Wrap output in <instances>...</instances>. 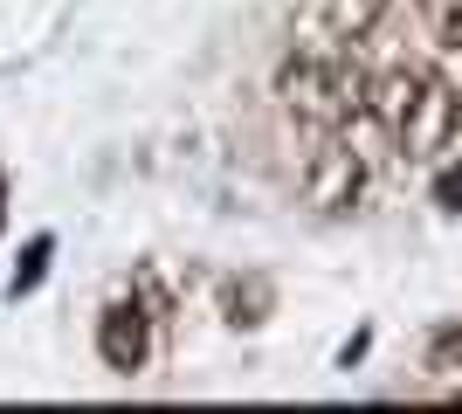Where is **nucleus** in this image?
<instances>
[{"mask_svg":"<svg viewBox=\"0 0 462 414\" xmlns=\"http://www.w3.org/2000/svg\"><path fill=\"white\" fill-rule=\"evenodd\" d=\"M456 124H462V97H456V83H442V77H421V97L407 104V118H401V152L407 159H435V152H448V138H456Z\"/></svg>","mask_w":462,"mask_h":414,"instance_id":"nucleus-1","label":"nucleus"},{"mask_svg":"<svg viewBox=\"0 0 462 414\" xmlns=\"http://www.w3.org/2000/svg\"><path fill=\"white\" fill-rule=\"evenodd\" d=\"M304 194H310V207H331V215L359 207V194H366V159L352 152L346 138H325L304 166Z\"/></svg>","mask_w":462,"mask_h":414,"instance_id":"nucleus-2","label":"nucleus"},{"mask_svg":"<svg viewBox=\"0 0 462 414\" xmlns=\"http://www.w3.org/2000/svg\"><path fill=\"white\" fill-rule=\"evenodd\" d=\"M97 353H104V366L111 373H138L145 366V353H152V317H145V304H111V311L97 317Z\"/></svg>","mask_w":462,"mask_h":414,"instance_id":"nucleus-3","label":"nucleus"},{"mask_svg":"<svg viewBox=\"0 0 462 414\" xmlns=\"http://www.w3.org/2000/svg\"><path fill=\"white\" fill-rule=\"evenodd\" d=\"M421 77H428V69H386V77H373V97H366V111L386 124V132H401L407 104L421 97Z\"/></svg>","mask_w":462,"mask_h":414,"instance_id":"nucleus-4","label":"nucleus"},{"mask_svg":"<svg viewBox=\"0 0 462 414\" xmlns=\"http://www.w3.org/2000/svg\"><path fill=\"white\" fill-rule=\"evenodd\" d=\"M386 7H393V0H331V28H338L346 41H366L386 21Z\"/></svg>","mask_w":462,"mask_h":414,"instance_id":"nucleus-5","label":"nucleus"},{"mask_svg":"<svg viewBox=\"0 0 462 414\" xmlns=\"http://www.w3.org/2000/svg\"><path fill=\"white\" fill-rule=\"evenodd\" d=\"M228 317L235 325H263V311H270V283H263V276H249V283H228Z\"/></svg>","mask_w":462,"mask_h":414,"instance_id":"nucleus-6","label":"nucleus"},{"mask_svg":"<svg viewBox=\"0 0 462 414\" xmlns=\"http://www.w3.org/2000/svg\"><path fill=\"white\" fill-rule=\"evenodd\" d=\"M49 256H56V235H35V242H28V256L14 262V276H7V290H14V297H28V290L42 283V276H49Z\"/></svg>","mask_w":462,"mask_h":414,"instance_id":"nucleus-7","label":"nucleus"},{"mask_svg":"<svg viewBox=\"0 0 462 414\" xmlns=\"http://www.w3.org/2000/svg\"><path fill=\"white\" fill-rule=\"evenodd\" d=\"M421 14H428L442 49H462V0H421Z\"/></svg>","mask_w":462,"mask_h":414,"instance_id":"nucleus-8","label":"nucleus"},{"mask_svg":"<svg viewBox=\"0 0 462 414\" xmlns=\"http://www.w3.org/2000/svg\"><path fill=\"white\" fill-rule=\"evenodd\" d=\"M428 353H435V366H456V359H462V317L435 332V345H428Z\"/></svg>","mask_w":462,"mask_h":414,"instance_id":"nucleus-9","label":"nucleus"},{"mask_svg":"<svg viewBox=\"0 0 462 414\" xmlns=\"http://www.w3.org/2000/svg\"><path fill=\"white\" fill-rule=\"evenodd\" d=\"M435 200H442V207H462V159L435 173Z\"/></svg>","mask_w":462,"mask_h":414,"instance_id":"nucleus-10","label":"nucleus"},{"mask_svg":"<svg viewBox=\"0 0 462 414\" xmlns=\"http://www.w3.org/2000/svg\"><path fill=\"white\" fill-rule=\"evenodd\" d=\"M0 221H7V215H0Z\"/></svg>","mask_w":462,"mask_h":414,"instance_id":"nucleus-11","label":"nucleus"},{"mask_svg":"<svg viewBox=\"0 0 462 414\" xmlns=\"http://www.w3.org/2000/svg\"><path fill=\"white\" fill-rule=\"evenodd\" d=\"M456 394H462V387H456Z\"/></svg>","mask_w":462,"mask_h":414,"instance_id":"nucleus-12","label":"nucleus"}]
</instances>
